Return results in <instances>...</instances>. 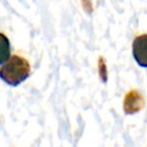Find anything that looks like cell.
Wrapping results in <instances>:
<instances>
[{
	"label": "cell",
	"instance_id": "cell-1",
	"mask_svg": "<svg viewBox=\"0 0 147 147\" xmlns=\"http://www.w3.org/2000/svg\"><path fill=\"white\" fill-rule=\"evenodd\" d=\"M30 76V63L21 55H11L0 68V78L10 86H18Z\"/></svg>",
	"mask_w": 147,
	"mask_h": 147
},
{
	"label": "cell",
	"instance_id": "cell-2",
	"mask_svg": "<svg viewBox=\"0 0 147 147\" xmlns=\"http://www.w3.org/2000/svg\"><path fill=\"white\" fill-rule=\"evenodd\" d=\"M144 105H145V100L141 93L138 92L137 90H130L124 96L123 110L126 115H133L140 111L144 108Z\"/></svg>",
	"mask_w": 147,
	"mask_h": 147
},
{
	"label": "cell",
	"instance_id": "cell-3",
	"mask_svg": "<svg viewBox=\"0 0 147 147\" xmlns=\"http://www.w3.org/2000/svg\"><path fill=\"white\" fill-rule=\"evenodd\" d=\"M132 54L136 62L141 67H147V34L142 33L134 38L132 42Z\"/></svg>",
	"mask_w": 147,
	"mask_h": 147
},
{
	"label": "cell",
	"instance_id": "cell-4",
	"mask_svg": "<svg viewBox=\"0 0 147 147\" xmlns=\"http://www.w3.org/2000/svg\"><path fill=\"white\" fill-rule=\"evenodd\" d=\"M10 56V42L9 39L0 32V64H2Z\"/></svg>",
	"mask_w": 147,
	"mask_h": 147
},
{
	"label": "cell",
	"instance_id": "cell-5",
	"mask_svg": "<svg viewBox=\"0 0 147 147\" xmlns=\"http://www.w3.org/2000/svg\"><path fill=\"white\" fill-rule=\"evenodd\" d=\"M99 75H100V78L102 79V82H107V69H106L103 57L99 59Z\"/></svg>",
	"mask_w": 147,
	"mask_h": 147
}]
</instances>
